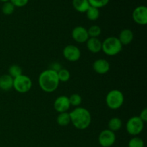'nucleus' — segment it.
<instances>
[{
    "instance_id": "nucleus-1",
    "label": "nucleus",
    "mask_w": 147,
    "mask_h": 147,
    "mask_svg": "<svg viewBox=\"0 0 147 147\" xmlns=\"http://www.w3.org/2000/svg\"><path fill=\"white\" fill-rule=\"evenodd\" d=\"M38 83L40 88L45 93L55 91L60 84L57 72L52 69L44 70L39 76Z\"/></svg>"
},
{
    "instance_id": "nucleus-2",
    "label": "nucleus",
    "mask_w": 147,
    "mask_h": 147,
    "mask_svg": "<svg viewBox=\"0 0 147 147\" xmlns=\"http://www.w3.org/2000/svg\"><path fill=\"white\" fill-rule=\"evenodd\" d=\"M70 121L73 126L79 130H85L91 123V114L88 109L76 107L70 113Z\"/></svg>"
},
{
    "instance_id": "nucleus-3",
    "label": "nucleus",
    "mask_w": 147,
    "mask_h": 147,
    "mask_svg": "<svg viewBox=\"0 0 147 147\" xmlns=\"http://www.w3.org/2000/svg\"><path fill=\"white\" fill-rule=\"evenodd\" d=\"M123 45L116 37H107L102 42V50L109 56H114L121 53Z\"/></svg>"
},
{
    "instance_id": "nucleus-4",
    "label": "nucleus",
    "mask_w": 147,
    "mask_h": 147,
    "mask_svg": "<svg viewBox=\"0 0 147 147\" xmlns=\"http://www.w3.org/2000/svg\"><path fill=\"white\" fill-rule=\"evenodd\" d=\"M124 103V96L121 90L114 89L107 93L106 97V103L109 109L117 110L123 106Z\"/></svg>"
},
{
    "instance_id": "nucleus-5",
    "label": "nucleus",
    "mask_w": 147,
    "mask_h": 147,
    "mask_svg": "<svg viewBox=\"0 0 147 147\" xmlns=\"http://www.w3.org/2000/svg\"><path fill=\"white\" fill-rule=\"evenodd\" d=\"M32 87V81L27 76L22 74L14 78L13 88L20 93H26L30 91Z\"/></svg>"
},
{
    "instance_id": "nucleus-6",
    "label": "nucleus",
    "mask_w": 147,
    "mask_h": 147,
    "mask_svg": "<svg viewBox=\"0 0 147 147\" xmlns=\"http://www.w3.org/2000/svg\"><path fill=\"white\" fill-rule=\"evenodd\" d=\"M144 127V122L139 116H133L127 121L126 129L128 134L136 136L141 134Z\"/></svg>"
},
{
    "instance_id": "nucleus-7",
    "label": "nucleus",
    "mask_w": 147,
    "mask_h": 147,
    "mask_svg": "<svg viewBox=\"0 0 147 147\" xmlns=\"http://www.w3.org/2000/svg\"><path fill=\"white\" fill-rule=\"evenodd\" d=\"M116 134L109 129L102 131L98 136V143L102 147H111L116 142Z\"/></svg>"
},
{
    "instance_id": "nucleus-8",
    "label": "nucleus",
    "mask_w": 147,
    "mask_h": 147,
    "mask_svg": "<svg viewBox=\"0 0 147 147\" xmlns=\"http://www.w3.org/2000/svg\"><path fill=\"white\" fill-rule=\"evenodd\" d=\"M63 54L65 58L68 61L76 62L80 58L81 52L77 46L68 45L64 47Z\"/></svg>"
},
{
    "instance_id": "nucleus-9",
    "label": "nucleus",
    "mask_w": 147,
    "mask_h": 147,
    "mask_svg": "<svg viewBox=\"0 0 147 147\" xmlns=\"http://www.w3.org/2000/svg\"><path fill=\"white\" fill-rule=\"evenodd\" d=\"M132 18L136 24L146 25L147 24V8L146 6L141 5L136 7L132 13Z\"/></svg>"
},
{
    "instance_id": "nucleus-10",
    "label": "nucleus",
    "mask_w": 147,
    "mask_h": 147,
    "mask_svg": "<svg viewBox=\"0 0 147 147\" xmlns=\"http://www.w3.org/2000/svg\"><path fill=\"white\" fill-rule=\"evenodd\" d=\"M72 37L73 40L78 43H84L89 39L87 29L82 26H77L72 31Z\"/></svg>"
},
{
    "instance_id": "nucleus-11",
    "label": "nucleus",
    "mask_w": 147,
    "mask_h": 147,
    "mask_svg": "<svg viewBox=\"0 0 147 147\" xmlns=\"http://www.w3.org/2000/svg\"><path fill=\"white\" fill-rule=\"evenodd\" d=\"M70 103L68 97L66 96H60L55 99L54 102L55 110L59 113L67 112L70 107Z\"/></svg>"
},
{
    "instance_id": "nucleus-12",
    "label": "nucleus",
    "mask_w": 147,
    "mask_h": 147,
    "mask_svg": "<svg viewBox=\"0 0 147 147\" xmlns=\"http://www.w3.org/2000/svg\"><path fill=\"white\" fill-rule=\"evenodd\" d=\"M93 68L98 74L103 75L107 73L110 70V64L109 61L105 59L96 60L93 64Z\"/></svg>"
},
{
    "instance_id": "nucleus-13",
    "label": "nucleus",
    "mask_w": 147,
    "mask_h": 147,
    "mask_svg": "<svg viewBox=\"0 0 147 147\" xmlns=\"http://www.w3.org/2000/svg\"><path fill=\"white\" fill-rule=\"evenodd\" d=\"M86 46L90 53H98L102 50V42L98 38L89 37L86 42Z\"/></svg>"
},
{
    "instance_id": "nucleus-14",
    "label": "nucleus",
    "mask_w": 147,
    "mask_h": 147,
    "mask_svg": "<svg viewBox=\"0 0 147 147\" xmlns=\"http://www.w3.org/2000/svg\"><path fill=\"white\" fill-rule=\"evenodd\" d=\"M14 78L9 74L0 76V89L4 91H8L13 88Z\"/></svg>"
},
{
    "instance_id": "nucleus-15",
    "label": "nucleus",
    "mask_w": 147,
    "mask_h": 147,
    "mask_svg": "<svg viewBox=\"0 0 147 147\" xmlns=\"http://www.w3.org/2000/svg\"><path fill=\"white\" fill-rule=\"evenodd\" d=\"M119 40L123 46L129 45L134 40L133 32L129 29H124L120 32Z\"/></svg>"
},
{
    "instance_id": "nucleus-16",
    "label": "nucleus",
    "mask_w": 147,
    "mask_h": 147,
    "mask_svg": "<svg viewBox=\"0 0 147 147\" xmlns=\"http://www.w3.org/2000/svg\"><path fill=\"white\" fill-rule=\"evenodd\" d=\"M73 6L78 12L86 13L90 7V4L88 0H73Z\"/></svg>"
},
{
    "instance_id": "nucleus-17",
    "label": "nucleus",
    "mask_w": 147,
    "mask_h": 147,
    "mask_svg": "<svg viewBox=\"0 0 147 147\" xmlns=\"http://www.w3.org/2000/svg\"><path fill=\"white\" fill-rule=\"evenodd\" d=\"M122 126H123V123H122L121 119L118 117L111 118L108 123L109 129L111 131L114 132V133L120 130Z\"/></svg>"
},
{
    "instance_id": "nucleus-18",
    "label": "nucleus",
    "mask_w": 147,
    "mask_h": 147,
    "mask_svg": "<svg viewBox=\"0 0 147 147\" xmlns=\"http://www.w3.org/2000/svg\"><path fill=\"white\" fill-rule=\"evenodd\" d=\"M57 123L60 126H67L71 123L70 113L63 112L59 113L57 117Z\"/></svg>"
},
{
    "instance_id": "nucleus-19",
    "label": "nucleus",
    "mask_w": 147,
    "mask_h": 147,
    "mask_svg": "<svg viewBox=\"0 0 147 147\" xmlns=\"http://www.w3.org/2000/svg\"><path fill=\"white\" fill-rule=\"evenodd\" d=\"M86 16L87 18L90 21H96L100 17V11L99 9L90 6L88 10L86 11Z\"/></svg>"
},
{
    "instance_id": "nucleus-20",
    "label": "nucleus",
    "mask_w": 147,
    "mask_h": 147,
    "mask_svg": "<svg viewBox=\"0 0 147 147\" xmlns=\"http://www.w3.org/2000/svg\"><path fill=\"white\" fill-rule=\"evenodd\" d=\"M15 7L11 1H7L4 3V4L1 7V11L5 15H11L14 13Z\"/></svg>"
},
{
    "instance_id": "nucleus-21",
    "label": "nucleus",
    "mask_w": 147,
    "mask_h": 147,
    "mask_svg": "<svg viewBox=\"0 0 147 147\" xmlns=\"http://www.w3.org/2000/svg\"><path fill=\"white\" fill-rule=\"evenodd\" d=\"M57 76H58L60 82L65 83V82H67L70 80V73L69 70H67V69L61 68L59 71H57Z\"/></svg>"
},
{
    "instance_id": "nucleus-22",
    "label": "nucleus",
    "mask_w": 147,
    "mask_h": 147,
    "mask_svg": "<svg viewBox=\"0 0 147 147\" xmlns=\"http://www.w3.org/2000/svg\"><path fill=\"white\" fill-rule=\"evenodd\" d=\"M22 74V70L21 67L17 65H13L10 66L9 68V75L13 78H15L21 76Z\"/></svg>"
},
{
    "instance_id": "nucleus-23",
    "label": "nucleus",
    "mask_w": 147,
    "mask_h": 147,
    "mask_svg": "<svg viewBox=\"0 0 147 147\" xmlns=\"http://www.w3.org/2000/svg\"><path fill=\"white\" fill-rule=\"evenodd\" d=\"M88 30V34L89 37L98 38L101 34V28L98 25H93L90 27Z\"/></svg>"
},
{
    "instance_id": "nucleus-24",
    "label": "nucleus",
    "mask_w": 147,
    "mask_h": 147,
    "mask_svg": "<svg viewBox=\"0 0 147 147\" xmlns=\"http://www.w3.org/2000/svg\"><path fill=\"white\" fill-rule=\"evenodd\" d=\"M68 98L70 106H75V107H78L82 103V97L77 93L72 94L70 97H68Z\"/></svg>"
},
{
    "instance_id": "nucleus-25",
    "label": "nucleus",
    "mask_w": 147,
    "mask_h": 147,
    "mask_svg": "<svg viewBox=\"0 0 147 147\" xmlns=\"http://www.w3.org/2000/svg\"><path fill=\"white\" fill-rule=\"evenodd\" d=\"M129 147H144V142L140 137L134 136L129 142Z\"/></svg>"
},
{
    "instance_id": "nucleus-26",
    "label": "nucleus",
    "mask_w": 147,
    "mask_h": 147,
    "mask_svg": "<svg viewBox=\"0 0 147 147\" xmlns=\"http://www.w3.org/2000/svg\"><path fill=\"white\" fill-rule=\"evenodd\" d=\"M88 1L90 4V6L100 9L107 5L110 0H88Z\"/></svg>"
},
{
    "instance_id": "nucleus-27",
    "label": "nucleus",
    "mask_w": 147,
    "mask_h": 147,
    "mask_svg": "<svg viewBox=\"0 0 147 147\" xmlns=\"http://www.w3.org/2000/svg\"><path fill=\"white\" fill-rule=\"evenodd\" d=\"M15 7H23L27 5L29 0H10Z\"/></svg>"
},
{
    "instance_id": "nucleus-28",
    "label": "nucleus",
    "mask_w": 147,
    "mask_h": 147,
    "mask_svg": "<svg viewBox=\"0 0 147 147\" xmlns=\"http://www.w3.org/2000/svg\"><path fill=\"white\" fill-rule=\"evenodd\" d=\"M139 117L144 122H146L147 121V109L146 108H144L143 110L141 111L140 115L139 116Z\"/></svg>"
},
{
    "instance_id": "nucleus-29",
    "label": "nucleus",
    "mask_w": 147,
    "mask_h": 147,
    "mask_svg": "<svg viewBox=\"0 0 147 147\" xmlns=\"http://www.w3.org/2000/svg\"><path fill=\"white\" fill-rule=\"evenodd\" d=\"M10 0H0V1H1V2H4V3H5V2H7V1H9Z\"/></svg>"
}]
</instances>
